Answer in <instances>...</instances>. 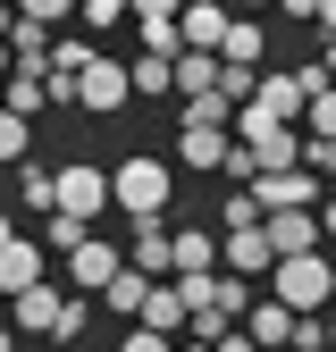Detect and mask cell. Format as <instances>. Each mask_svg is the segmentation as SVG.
<instances>
[{
	"instance_id": "obj_36",
	"label": "cell",
	"mask_w": 336,
	"mask_h": 352,
	"mask_svg": "<svg viewBox=\"0 0 336 352\" xmlns=\"http://www.w3.org/2000/svg\"><path fill=\"white\" fill-rule=\"evenodd\" d=\"M319 227H328V235H336V201H328V210H319Z\"/></svg>"
},
{
	"instance_id": "obj_31",
	"label": "cell",
	"mask_w": 336,
	"mask_h": 352,
	"mask_svg": "<svg viewBox=\"0 0 336 352\" xmlns=\"http://www.w3.org/2000/svg\"><path fill=\"white\" fill-rule=\"evenodd\" d=\"M84 327H93V302H67V319H59V344H76Z\"/></svg>"
},
{
	"instance_id": "obj_39",
	"label": "cell",
	"mask_w": 336,
	"mask_h": 352,
	"mask_svg": "<svg viewBox=\"0 0 336 352\" xmlns=\"http://www.w3.org/2000/svg\"><path fill=\"white\" fill-rule=\"evenodd\" d=\"M328 336H336V311H328Z\"/></svg>"
},
{
	"instance_id": "obj_8",
	"label": "cell",
	"mask_w": 336,
	"mask_h": 352,
	"mask_svg": "<svg viewBox=\"0 0 336 352\" xmlns=\"http://www.w3.org/2000/svg\"><path fill=\"white\" fill-rule=\"evenodd\" d=\"M67 277H76V294H109V285L126 277V252H118L109 235H93V243H84V252L67 260Z\"/></svg>"
},
{
	"instance_id": "obj_10",
	"label": "cell",
	"mask_w": 336,
	"mask_h": 352,
	"mask_svg": "<svg viewBox=\"0 0 336 352\" xmlns=\"http://www.w3.org/2000/svg\"><path fill=\"white\" fill-rule=\"evenodd\" d=\"M177 34H185V51H210V59H219V51H227V34H235V9H219V0H193V9L177 17Z\"/></svg>"
},
{
	"instance_id": "obj_22",
	"label": "cell",
	"mask_w": 336,
	"mask_h": 352,
	"mask_svg": "<svg viewBox=\"0 0 336 352\" xmlns=\"http://www.w3.org/2000/svg\"><path fill=\"white\" fill-rule=\"evenodd\" d=\"M168 93H177V59H135V101H168Z\"/></svg>"
},
{
	"instance_id": "obj_16",
	"label": "cell",
	"mask_w": 336,
	"mask_h": 352,
	"mask_svg": "<svg viewBox=\"0 0 336 352\" xmlns=\"http://www.w3.org/2000/svg\"><path fill=\"white\" fill-rule=\"evenodd\" d=\"M210 93H227V59L185 51V59H177V101H210Z\"/></svg>"
},
{
	"instance_id": "obj_32",
	"label": "cell",
	"mask_w": 336,
	"mask_h": 352,
	"mask_svg": "<svg viewBox=\"0 0 336 352\" xmlns=\"http://www.w3.org/2000/svg\"><path fill=\"white\" fill-rule=\"evenodd\" d=\"M118 352H177V344H168V336H151V327H135V336H126Z\"/></svg>"
},
{
	"instance_id": "obj_15",
	"label": "cell",
	"mask_w": 336,
	"mask_h": 352,
	"mask_svg": "<svg viewBox=\"0 0 336 352\" xmlns=\"http://www.w3.org/2000/svg\"><path fill=\"white\" fill-rule=\"evenodd\" d=\"M261 109H269L277 126L311 118V84H303V76H286V67H277V76H261Z\"/></svg>"
},
{
	"instance_id": "obj_33",
	"label": "cell",
	"mask_w": 336,
	"mask_h": 352,
	"mask_svg": "<svg viewBox=\"0 0 336 352\" xmlns=\"http://www.w3.org/2000/svg\"><path fill=\"white\" fill-rule=\"evenodd\" d=\"M303 168H319V176H336V143H303Z\"/></svg>"
},
{
	"instance_id": "obj_41",
	"label": "cell",
	"mask_w": 336,
	"mask_h": 352,
	"mask_svg": "<svg viewBox=\"0 0 336 352\" xmlns=\"http://www.w3.org/2000/svg\"><path fill=\"white\" fill-rule=\"evenodd\" d=\"M9 352H17V344H9Z\"/></svg>"
},
{
	"instance_id": "obj_20",
	"label": "cell",
	"mask_w": 336,
	"mask_h": 352,
	"mask_svg": "<svg viewBox=\"0 0 336 352\" xmlns=\"http://www.w3.org/2000/svg\"><path fill=\"white\" fill-rule=\"evenodd\" d=\"M261 51H269V34L252 25V17H235V34H227V51H219V59H227V67H252V76H261Z\"/></svg>"
},
{
	"instance_id": "obj_21",
	"label": "cell",
	"mask_w": 336,
	"mask_h": 352,
	"mask_svg": "<svg viewBox=\"0 0 336 352\" xmlns=\"http://www.w3.org/2000/svg\"><path fill=\"white\" fill-rule=\"evenodd\" d=\"M17 201H34L42 218H59V168H17Z\"/></svg>"
},
{
	"instance_id": "obj_9",
	"label": "cell",
	"mask_w": 336,
	"mask_h": 352,
	"mask_svg": "<svg viewBox=\"0 0 336 352\" xmlns=\"http://www.w3.org/2000/svg\"><path fill=\"white\" fill-rule=\"evenodd\" d=\"M67 302H76V294H59V285H34V294H17V302H9V327H17V336H59Z\"/></svg>"
},
{
	"instance_id": "obj_7",
	"label": "cell",
	"mask_w": 336,
	"mask_h": 352,
	"mask_svg": "<svg viewBox=\"0 0 336 352\" xmlns=\"http://www.w3.org/2000/svg\"><path fill=\"white\" fill-rule=\"evenodd\" d=\"M42 252H51L42 235H0V285H9V302L34 294V285H51V277H42Z\"/></svg>"
},
{
	"instance_id": "obj_11",
	"label": "cell",
	"mask_w": 336,
	"mask_h": 352,
	"mask_svg": "<svg viewBox=\"0 0 336 352\" xmlns=\"http://www.w3.org/2000/svg\"><path fill=\"white\" fill-rule=\"evenodd\" d=\"M227 277H277V243H269V227H244V235H227Z\"/></svg>"
},
{
	"instance_id": "obj_34",
	"label": "cell",
	"mask_w": 336,
	"mask_h": 352,
	"mask_svg": "<svg viewBox=\"0 0 336 352\" xmlns=\"http://www.w3.org/2000/svg\"><path fill=\"white\" fill-rule=\"evenodd\" d=\"M319 34H328V42H336V0H319Z\"/></svg>"
},
{
	"instance_id": "obj_17",
	"label": "cell",
	"mask_w": 336,
	"mask_h": 352,
	"mask_svg": "<svg viewBox=\"0 0 336 352\" xmlns=\"http://www.w3.org/2000/svg\"><path fill=\"white\" fill-rule=\"evenodd\" d=\"M177 160L185 168H227L235 160V135H227V126H185V135H177Z\"/></svg>"
},
{
	"instance_id": "obj_4",
	"label": "cell",
	"mask_w": 336,
	"mask_h": 352,
	"mask_svg": "<svg viewBox=\"0 0 336 352\" xmlns=\"http://www.w3.org/2000/svg\"><path fill=\"white\" fill-rule=\"evenodd\" d=\"M126 269H143L151 285H168L177 277V227H168V218H143V227L126 235Z\"/></svg>"
},
{
	"instance_id": "obj_1",
	"label": "cell",
	"mask_w": 336,
	"mask_h": 352,
	"mask_svg": "<svg viewBox=\"0 0 336 352\" xmlns=\"http://www.w3.org/2000/svg\"><path fill=\"white\" fill-rule=\"evenodd\" d=\"M269 294L286 302L294 319H319L328 302H336V260H328V252H303V260H277V277H269Z\"/></svg>"
},
{
	"instance_id": "obj_3",
	"label": "cell",
	"mask_w": 336,
	"mask_h": 352,
	"mask_svg": "<svg viewBox=\"0 0 336 352\" xmlns=\"http://www.w3.org/2000/svg\"><path fill=\"white\" fill-rule=\"evenodd\" d=\"M59 210L93 227L101 210H118V176H109V168H93V160H67V168H59Z\"/></svg>"
},
{
	"instance_id": "obj_2",
	"label": "cell",
	"mask_w": 336,
	"mask_h": 352,
	"mask_svg": "<svg viewBox=\"0 0 336 352\" xmlns=\"http://www.w3.org/2000/svg\"><path fill=\"white\" fill-rule=\"evenodd\" d=\"M109 176H118V210L135 218V227H143V218H160V210H168V160L135 151V160H118Z\"/></svg>"
},
{
	"instance_id": "obj_25",
	"label": "cell",
	"mask_w": 336,
	"mask_h": 352,
	"mask_svg": "<svg viewBox=\"0 0 336 352\" xmlns=\"http://www.w3.org/2000/svg\"><path fill=\"white\" fill-rule=\"evenodd\" d=\"M0 160H9V168H25V118H17V109L0 118Z\"/></svg>"
},
{
	"instance_id": "obj_26",
	"label": "cell",
	"mask_w": 336,
	"mask_h": 352,
	"mask_svg": "<svg viewBox=\"0 0 336 352\" xmlns=\"http://www.w3.org/2000/svg\"><path fill=\"white\" fill-rule=\"evenodd\" d=\"M67 9H84V0H17V17H34V25H59Z\"/></svg>"
},
{
	"instance_id": "obj_30",
	"label": "cell",
	"mask_w": 336,
	"mask_h": 352,
	"mask_svg": "<svg viewBox=\"0 0 336 352\" xmlns=\"http://www.w3.org/2000/svg\"><path fill=\"white\" fill-rule=\"evenodd\" d=\"M294 352H336V336H328V319H303V336H294Z\"/></svg>"
},
{
	"instance_id": "obj_29",
	"label": "cell",
	"mask_w": 336,
	"mask_h": 352,
	"mask_svg": "<svg viewBox=\"0 0 336 352\" xmlns=\"http://www.w3.org/2000/svg\"><path fill=\"white\" fill-rule=\"evenodd\" d=\"M118 17H135V0H84V25H118Z\"/></svg>"
},
{
	"instance_id": "obj_12",
	"label": "cell",
	"mask_w": 336,
	"mask_h": 352,
	"mask_svg": "<svg viewBox=\"0 0 336 352\" xmlns=\"http://www.w3.org/2000/svg\"><path fill=\"white\" fill-rule=\"evenodd\" d=\"M244 336L261 344V352H286L294 336H303V319H294V311H286L277 294H261V302H252V319H244Z\"/></svg>"
},
{
	"instance_id": "obj_28",
	"label": "cell",
	"mask_w": 336,
	"mask_h": 352,
	"mask_svg": "<svg viewBox=\"0 0 336 352\" xmlns=\"http://www.w3.org/2000/svg\"><path fill=\"white\" fill-rule=\"evenodd\" d=\"M311 143H336V93L311 101Z\"/></svg>"
},
{
	"instance_id": "obj_5",
	"label": "cell",
	"mask_w": 336,
	"mask_h": 352,
	"mask_svg": "<svg viewBox=\"0 0 336 352\" xmlns=\"http://www.w3.org/2000/svg\"><path fill=\"white\" fill-rule=\"evenodd\" d=\"M126 101H135V67H118V59H93L76 84V109H93V118H118Z\"/></svg>"
},
{
	"instance_id": "obj_23",
	"label": "cell",
	"mask_w": 336,
	"mask_h": 352,
	"mask_svg": "<svg viewBox=\"0 0 336 352\" xmlns=\"http://www.w3.org/2000/svg\"><path fill=\"white\" fill-rule=\"evenodd\" d=\"M42 243H51L59 260H76L84 243H93V227H84V218H67V210H59V218H42Z\"/></svg>"
},
{
	"instance_id": "obj_13",
	"label": "cell",
	"mask_w": 336,
	"mask_h": 352,
	"mask_svg": "<svg viewBox=\"0 0 336 352\" xmlns=\"http://www.w3.org/2000/svg\"><path fill=\"white\" fill-rule=\"evenodd\" d=\"M269 243H277V260H303L328 243V227H319V210H286V218H269Z\"/></svg>"
},
{
	"instance_id": "obj_24",
	"label": "cell",
	"mask_w": 336,
	"mask_h": 352,
	"mask_svg": "<svg viewBox=\"0 0 336 352\" xmlns=\"http://www.w3.org/2000/svg\"><path fill=\"white\" fill-rule=\"evenodd\" d=\"M9 109H17V118L51 109V84H42V76H17V84H9Z\"/></svg>"
},
{
	"instance_id": "obj_40",
	"label": "cell",
	"mask_w": 336,
	"mask_h": 352,
	"mask_svg": "<svg viewBox=\"0 0 336 352\" xmlns=\"http://www.w3.org/2000/svg\"><path fill=\"white\" fill-rule=\"evenodd\" d=\"M244 9H261V0H244Z\"/></svg>"
},
{
	"instance_id": "obj_6",
	"label": "cell",
	"mask_w": 336,
	"mask_h": 352,
	"mask_svg": "<svg viewBox=\"0 0 336 352\" xmlns=\"http://www.w3.org/2000/svg\"><path fill=\"white\" fill-rule=\"evenodd\" d=\"M252 193H261V210H269V218H286V210H328V201H319V168H286V176H261Z\"/></svg>"
},
{
	"instance_id": "obj_14",
	"label": "cell",
	"mask_w": 336,
	"mask_h": 352,
	"mask_svg": "<svg viewBox=\"0 0 336 352\" xmlns=\"http://www.w3.org/2000/svg\"><path fill=\"white\" fill-rule=\"evenodd\" d=\"M210 269H227V235H210V227H177V277H210Z\"/></svg>"
},
{
	"instance_id": "obj_35",
	"label": "cell",
	"mask_w": 336,
	"mask_h": 352,
	"mask_svg": "<svg viewBox=\"0 0 336 352\" xmlns=\"http://www.w3.org/2000/svg\"><path fill=\"white\" fill-rule=\"evenodd\" d=\"M286 9H294V17H319V0H286Z\"/></svg>"
},
{
	"instance_id": "obj_37",
	"label": "cell",
	"mask_w": 336,
	"mask_h": 352,
	"mask_svg": "<svg viewBox=\"0 0 336 352\" xmlns=\"http://www.w3.org/2000/svg\"><path fill=\"white\" fill-rule=\"evenodd\" d=\"M319 59H328V76H336V42H328V51H319Z\"/></svg>"
},
{
	"instance_id": "obj_18",
	"label": "cell",
	"mask_w": 336,
	"mask_h": 352,
	"mask_svg": "<svg viewBox=\"0 0 336 352\" xmlns=\"http://www.w3.org/2000/svg\"><path fill=\"white\" fill-rule=\"evenodd\" d=\"M151 294H160V285H151L143 269H126V277H118V285L101 294V311H118V319H135V327H143V311H151Z\"/></svg>"
},
{
	"instance_id": "obj_19",
	"label": "cell",
	"mask_w": 336,
	"mask_h": 352,
	"mask_svg": "<svg viewBox=\"0 0 336 352\" xmlns=\"http://www.w3.org/2000/svg\"><path fill=\"white\" fill-rule=\"evenodd\" d=\"M143 327H151V336H168V344H177V336H193L185 294H177V285H160V294H151V311H143Z\"/></svg>"
},
{
	"instance_id": "obj_27",
	"label": "cell",
	"mask_w": 336,
	"mask_h": 352,
	"mask_svg": "<svg viewBox=\"0 0 336 352\" xmlns=\"http://www.w3.org/2000/svg\"><path fill=\"white\" fill-rule=\"evenodd\" d=\"M185 0H135V25H177Z\"/></svg>"
},
{
	"instance_id": "obj_38",
	"label": "cell",
	"mask_w": 336,
	"mask_h": 352,
	"mask_svg": "<svg viewBox=\"0 0 336 352\" xmlns=\"http://www.w3.org/2000/svg\"><path fill=\"white\" fill-rule=\"evenodd\" d=\"M177 352H219V344H177Z\"/></svg>"
}]
</instances>
